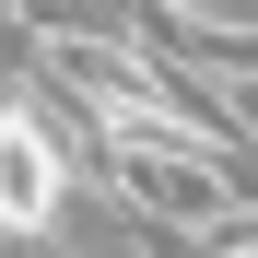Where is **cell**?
<instances>
[{
  "label": "cell",
  "mask_w": 258,
  "mask_h": 258,
  "mask_svg": "<svg viewBox=\"0 0 258 258\" xmlns=\"http://www.w3.org/2000/svg\"><path fill=\"white\" fill-rule=\"evenodd\" d=\"M94 176H106V200L129 211V223H188V235H211V223L246 211V176H235L211 141H94Z\"/></svg>",
  "instance_id": "cell-1"
},
{
  "label": "cell",
  "mask_w": 258,
  "mask_h": 258,
  "mask_svg": "<svg viewBox=\"0 0 258 258\" xmlns=\"http://www.w3.org/2000/svg\"><path fill=\"white\" fill-rule=\"evenodd\" d=\"M153 12H176V24H246L258 35V0H153Z\"/></svg>",
  "instance_id": "cell-2"
},
{
  "label": "cell",
  "mask_w": 258,
  "mask_h": 258,
  "mask_svg": "<svg viewBox=\"0 0 258 258\" xmlns=\"http://www.w3.org/2000/svg\"><path fill=\"white\" fill-rule=\"evenodd\" d=\"M200 258H258V246H246V211H235V223H211V246H200Z\"/></svg>",
  "instance_id": "cell-3"
}]
</instances>
